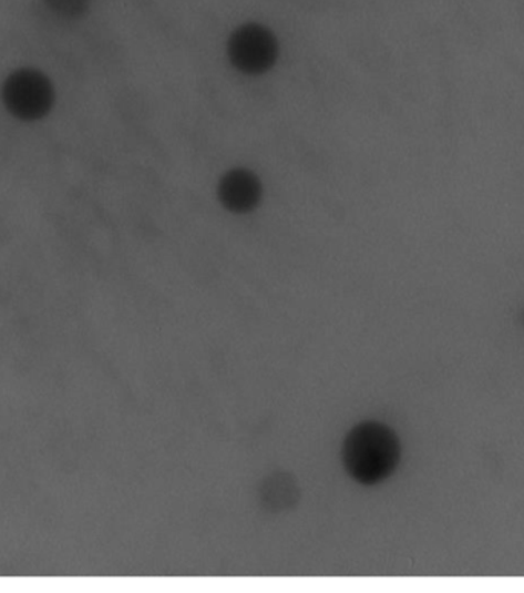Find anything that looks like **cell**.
Here are the masks:
<instances>
[{
  "mask_svg": "<svg viewBox=\"0 0 524 593\" xmlns=\"http://www.w3.org/2000/svg\"><path fill=\"white\" fill-rule=\"evenodd\" d=\"M218 198L224 209L232 214H249L261 202L263 184L254 172L236 167L223 175L218 184Z\"/></svg>",
  "mask_w": 524,
  "mask_h": 593,
  "instance_id": "obj_4",
  "label": "cell"
},
{
  "mask_svg": "<svg viewBox=\"0 0 524 593\" xmlns=\"http://www.w3.org/2000/svg\"><path fill=\"white\" fill-rule=\"evenodd\" d=\"M402 457L398 434L386 423L366 420L348 432L342 448L346 471L355 482L373 487L394 474Z\"/></svg>",
  "mask_w": 524,
  "mask_h": 593,
  "instance_id": "obj_1",
  "label": "cell"
},
{
  "mask_svg": "<svg viewBox=\"0 0 524 593\" xmlns=\"http://www.w3.org/2000/svg\"><path fill=\"white\" fill-rule=\"evenodd\" d=\"M47 7L63 18H80L86 13L91 0H43Z\"/></svg>",
  "mask_w": 524,
  "mask_h": 593,
  "instance_id": "obj_5",
  "label": "cell"
},
{
  "mask_svg": "<svg viewBox=\"0 0 524 593\" xmlns=\"http://www.w3.org/2000/svg\"><path fill=\"white\" fill-rule=\"evenodd\" d=\"M8 111L20 120L33 122L45 117L54 103V90L45 74L35 70H19L3 86Z\"/></svg>",
  "mask_w": 524,
  "mask_h": 593,
  "instance_id": "obj_3",
  "label": "cell"
},
{
  "mask_svg": "<svg viewBox=\"0 0 524 593\" xmlns=\"http://www.w3.org/2000/svg\"><path fill=\"white\" fill-rule=\"evenodd\" d=\"M232 65L247 75L266 74L278 60V40L269 28L246 23L236 28L227 43Z\"/></svg>",
  "mask_w": 524,
  "mask_h": 593,
  "instance_id": "obj_2",
  "label": "cell"
}]
</instances>
